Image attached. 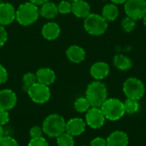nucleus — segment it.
Wrapping results in <instances>:
<instances>
[{
  "mask_svg": "<svg viewBox=\"0 0 146 146\" xmlns=\"http://www.w3.org/2000/svg\"><path fill=\"white\" fill-rule=\"evenodd\" d=\"M56 143L58 146H74V137L66 132L56 138Z\"/></svg>",
  "mask_w": 146,
  "mask_h": 146,
  "instance_id": "nucleus-24",
  "label": "nucleus"
},
{
  "mask_svg": "<svg viewBox=\"0 0 146 146\" xmlns=\"http://www.w3.org/2000/svg\"><path fill=\"white\" fill-rule=\"evenodd\" d=\"M84 27L89 34L98 36L105 33L108 28V23L102 15L98 14H90L85 18Z\"/></svg>",
  "mask_w": 146,
  "mask_h": 146,
  "instance_id": "nucleus-5",
  "label": "nucleus"
},
{
  "mask_svg": "<svg viewBox=\"0 0 146 146\" xmlns=\"http://www.w3.org/2000/svg\"><path fill=\"white\" fill-rule=\"evenodd\" d=\"M105 116L110 121H117L125 114L124 104L117 98L107 99L100 108Z\"/></svg>",
  "mask_w": 146,
  "mask_h": 146,
  "instance_id": "nucleus-4",
  "label": "nucleus"
},
{
  "mask_svg": "<svg viewBox=\"0 0 146 146\" xmlns=\"http://www.w3.org/2000/svg\"><path fill=\"white\" fill-rule=\"evenodd\" d=\"M123 92L127 98L139 101L143 98L145 89L140 80L137 78H128L123 84Z\"/></svg>",
  "mask_w": 146,
  "mask_h": 146,
  "instance_id": "nucleus-6",
  "label": "nucleus"
},
{
  "mask_svg": "<svg viewBox=\"0 0 146 146\" xmlns=\"http://www.w3.org/2000/svg\"><path fill=\"white\" fill-rule=\"evenodd\" d=\"M83 146H86V145H83Z\"/></svg>",
  "mask_w": 146,
  "mask_h": 146,
  "instance_id": "nucleus-40",
  "label": "nucleus"
},
{
  "mask_svg": "<svg viewBox=\"0 0 146 146\" xmlns=\"http://www.w3.org/2000/svg\"><path fill=\"white\" fill-rule=\"evenodd\" d=\"M66 121L64 118L58 114H51L48 115L42 125L43 132L50 138H57L65 133Z\"/></svg>",
  "mask_w": 146,
  "mask_h": 146,
  "instance_id": "nucleus-2",
  "label": "nucleus"
},
{
  "mask_svg": "<svg viewBox=\"0 0 146 146\" xmlns=\"http://www.w3.org/2000/svg\"><path fill=\"white\" fill-rule=\"evenodd\" d=\"M29 133H30L31 139H35V138L42 137L44 132H43L42 127H38V126H34V127H33L30 129Z\"/></svg>",
  "mask_w": 146,
  "mask_h": 146,
  "instance_id": "nucleus-30",
  "label": "nucleus"
},
{
  "mask_svg": "<svg viewBox=\"0 0 146 146\" xmlns=\"http://www.w3.org/2000/svg\"><path fill=\"white\" fill-rule=\"evenodd\" d=\"M9 121V115L7 110H0V125H6Z\"/></svg>",
  "mask_w": 146,
  "mask_h": 146,
  "instance_id": "nucleus-31",
  "label": "nucleus"
},
{
  "mask_svg": "<svg viewBox=\"0 0 146 146\" xmlns=\"http://www.w3.org/2000/svg\"><path fill=\"white\" fill-rule=\"evenodd\" d=\"M31 3H34L35 5H42L45 3L46 2H49V0H29Z\"/></svg>",
  "mask_w": 146,
  "mask_h": 146,
  "instance_id": "nucleus-35",
  "label": "nucleus"
},
{
  "mask_svg": "<svg viewBox=\"0 0 146 146\" xmlns=\"http://www.w3.org/2000/svg\"><path fill=\"white\" fill-rule=\"evenodd\" d=\"M8 39V33L3 25L0 24V47L3 46Z\"/></svg>",
  "mask_w": 146,
  "mask_h": 146,
  "instance_id": "nucleus-32",
  "label": "nucleus"
},
{
  "mask_svg": "<svg viewBox=\"0 0 146 146\" xmlns=\"http://www.w3.org/2000/svg\"><path fill=\"white\" fill-rule=\"evenodd\" d=\"M27 146H50L48 141L43 138V137H39V138H35V139H31V140L28 143Z\"/></svg>",
  "mask_w": 146,
  "mask_h": 146,
  "instance_id": "nucleus-29",
  "label": "nucleus"
},
{
  "mask_svg": "<svg viewBox=\"0 0 146 146\" xmlns=\"http://www.w3.org/2000/svg\"><path fill=\"white\" fill-rule=\"evenodd\" d=\"M143 19H144V24H145V26L146 27V15H145V17H144Z\"/></svg>",
  "mask_w": 146,
  "mask_h": 146,
  "instance_id": "nucleus-38",
  "label": "nucleus"
},
{
  "mask_svg": "<svg viewBox=\"0 0 146 146\" xmlns=\"http://www.w3.org/2000/svg\"><path fill=\"white\" fill-rule=\"evenodd\" d=\"M113 62L116 68H118L119 70H122V71L129 70L133 66V62L131 59L122 54L116 55L114 57Z\"/></svg>",
  "mask_w": 146,
  "mask_h": 146,
  "instance_id": "nucleus-21",
  "label": "nucleus"
},
{
  "mask_svg": "<svg viewBox=\"0 0 146 146\" xmlns=\"http://www.w3.org/2000/svg\"><path fill=\"white\" fill-rule=\"evenodd\" d=\"M145 2H146V0H145Z\"/></svg>",
  "mask_w": 146,
  "mask_h": 146,
  "instance_id": "nucleus-41",
  "label": "nucleus"
},
{
  "mask_svg": "<svg viewBox=\"0 0 146 146\" xmlns=\"http://www.w3.org/2000/svg\"><path fill=\"white\" fill-rule=\"evenodd\" d=\"M114 3H125L127 0H110Z\"/></svg>",
  "mask_w": 146,
  "mask_h": 146,
  "instance_id": "nucleus-36",
  "label": "nucleus"
},
{
  "mask_svg": "<svg viewBox=\"0 0 146 146\" xmlns=\"http://www.w3.org/2000/svg\"><path fill=\"white\" fill-rule=\"evenodd\" d=\"M124 9L127 15L135 21L143 19L146 15V2L145 0H127Z\"/></svg>",
  "mask_w": 146,
  "mask_h": 146,
  "instance_id": "nucleus-8",
  "label": "nucleus"
},
{
  "mask_svg": "<svg viewBox=\"0 0 146 146\" xmlns=\"http://www.w3.org/2000/svg\"><path fill=\"white\" fill-rule=\"evenodd\" d=\"M90 107H91V104L86 98H79L74 102V109L77 112H80V113L87 112Z\"/></svg>",
  "mask_w": 146,
  "mask_h": 146,
  "instance_id": "nucleus-25",
  "label": "nucleus"
},
{
  "mask_svg": "<svg viewBox=\"0 0 146 146\" xmlns=\"http://www.w3.org/2000/svg\"><path fill=\"white\" fill-rule=\"evenodd\" d=\"M39 16V9L34 3H24L16 9L15 19L22 26H29L34 23Z\"/></svg>",
  "mask_w": 146,
  "mask_h": 146,
  "instance_id": "nucleus-3",
  "label": "nucleus"
},
{
  "mask_svg": "<svg viewBox=\"0 0 146 146\" xmlns=\"http://www.w3.org/2000/svg\"><path fill=\"white\" fill-rule=\"evenodd\" d=\"M58 14L57 5L51 2H46L45 3L41 5L39 9V15L46 19H53Z\"/></svg>",
  "mask_w": 146,
  "mask_h": 146,
  "instance_id": "nucleus-19",
  "label": "nucleus"
},
{
  "mask_svg": "<svg viewBox=\"0 0 146 146\" xmlns=\"http://www.w3.org/2000/svg\"><path fill=\"white\" fill-rule=\"evenodd\" d=\"M31 100L36 104H43L50 100V90L48 86L36 82L27 92Z\"/></svg>",
  "mask_w": 146,
  "mask_h": 146,
  "instance_id": "nucleus-7",
  "label": "nucleus"
},
{
  "mask_svg": "<svg viewBox=\"0 0 146 146\" xmlns=\"http://www.w3.org/2000/svg\"><path fill=\"white\" fill-rule=\"evenodd\" d=\"M107 146H127L128 137L122 131L113 132L106 139Z\"/></svg>",
  "mask_w": 146,
  "mask_h": 146,
  "instance_id": "nucleus-17",
  "label": "nucleus"
},
{
  "mask_svg": "<svg viewBox=\"0 0 146 146\" xmlns=\"http://www.w3.org/2000/svg\"><path fill=\"white\" fill-rule=\"evenodd\" d=\"M66 55L68 60L74 63H80L86 58L85 50L79 45H72L68 47L66 51Z\"/></svg>",
  "mask_w": 146,
  "mask_h": 146,
  "instance_id": "nucleus-18",
  "label": "nucleus"
},
{
  "mask_svg": "<svg viewBox=\"0 0 146 146\" xmlns=\"http://www.w3.org/2000/svg\"><path fill=\"white\" fill-rule=\"evenodd\" d=\"M0 146H19V144L14 138L3 135L0 138Z\"/></svg>",
  "mask_w": 146,
  "mask_h": 146,
  "instance_id": "nucleus-28",
  "label": "nucleus"
},
{
  "mask_svg": "<svg viewBox=\"0 0 146 146\" xmlns=\"http://www.w3.org/2000/svg\"><path fill=\"white\" fill-rule=\"evenodd\" d=\"M123 104H124L125 113H127L129 115L135 114L139 110V104L138 100L127 98L125 101V103H123Z\"/></svg>",
  "mask_w": 146,
  "mask_h": 146,
  "instance_id": "nucleus-23",
  "label": "nucleus"
},
{
  "mask_svg": "<svg viewBox=\"0 0 146 146\" xmlns=\"http://www.w3.org/2000/svg\"><path fill=\"white\" fill-rule=\"evenodd\" d=\"M90 74L97 80H103L110 74V66L104 62H95L90 68Z\"/></svg>",
  "mask_w": 146,
  "mask_h": 146,
  "instance_id": "nucleus-14",
  "label": "nucleus"
},
{
  "mask_svg": "<svg viewBox=\"0 0 146 146\" xmlns=\"http://www.w3.org/2000/svg\"><path fill=\"white\" fill-rule=\"evenodd\" d=\"M57 9H58V13L61 14H69L70 12H72V3H70V1H62L59 3V4L57 5Z\"/></svg>",
  "mask_w": 146,
  "mask_h": 146,
  "instance_id": "nucleus-27",
  "label": "nucleus"
},
{
  "mask_svg": "<svg viewBox=\"0 0 146 146\" xmlns=\"http://www.w3.org/2000/svg\"><path fill=\"white\" fill-rule=\"evenodd\" d=\"M107 97V88L104 83L99 80H96L88 85L86 92V98L92 107L101 108L103 104L108 99Z\"/></svg>",
  "mask_w": 146,
  "mask_h": 146,
  "instance_id": "nucleus-1",
  "label": "nucleus"
},
{
  "mask_svg": "<svg viewBox=\"0 0 146 146\" xmlns=\"http://www.w3.org/2000/svg\"><path fill=\"white\" fill-rule=\"evenodd\" d=\"M8 80V72L6 68L0 64V85L4 84Z\"/></svg>",
  "mask_w": 146,
  "mask_h": 146,
  "instance_id": "nucleus-33",
  "label": "nucleus"
},
{
  "mask_svg": "<svg viewBox=\"0 0 146 146\" xmlns=\"http://www.w3.org/2000/svg\"><path fill=\"white\" fill-rule=\"evenodd\" d=\"M72 12L79 18H86L91 14L90 4L84 0H77L72 3Z\"/></svg>",
  "mask_w": 146,
  "mask_h": 146,
  "instance_id": "nucleus-16",
  "label": "nucleus"
},
{
  "mask_svg": "<svg viewBox=\"0 0 146 146\" xmlns=\"http://www.w3.org/2000/svg\"><path fill=\"white\" fill-rule=\"evenodd\" d=\"M37 82L36 75L33 73H27L22 77V90L27 92L28 90Z\"/></svg>",
  "mask_w": 146,
  "mask_h": 146,
  "instance_id": "nucleus-22",
  "label": "nucleus"
},
{
  "mask_svg": "<svg viewBox=\"0 0 146 146\" xmlns=\"http://www.w3.org/2000/svg\"><path fill=\"white\" fill-rule=\"evenodd\" d=\"M17 102L16 94L10 89H3L0 91V110H10Z\"/></svg>",
  "mask_w": 146,
  "mask_h": 146,
  "instance_id": "nucleus-10",
  "label": "nucleus"
},
{
  "mask_svg": "<svg viewBox=\"0 0 146 146\" xmlns=\"http://www.w3.org/2000/svg\"><path fill=\"white\" fill-rule=\"evenodd\" d=\"M85 130L86 122L81 118H72L68 122H66L65 132L72 135L73 137L82 134Z\"/></svg>",
  "mask_w": 146,
  "mask_h": 146,
  "instance_id": "nucleus-12",
  "label": "nucleus"
},
{
  "mask_svg": "<svg viewBox=\"0 0 146 146\" xmlns=\"http://www.w3.org/2000/svg\"><path fill=\"white\" fill-rule=\"evenodd\" d=\"M104 121L105 116L100 108L92 107L87 110L86 115V122L92 128H100L104 124Z\"/></svg>",
  "mask_w": 146,
  "mask_h": 146,
  "instance_id": "nucleus-9",
  "label": "nucleus"
},
{
  "mask_svg": "<svg viewBox=\"0 0 146 146\" xmlns=\"http://www.w3.org/2000/svg\"><path fill=\"white\" fill-rule=\"evenodd\" d=\"M3 136V126L0 125V138H2Z\"/></svg>",
  "mask_w": 146,
  "mask_h": 146,
  "instance_id": "nucleus-37",
  "label": "nucleus"
},
{
  "mask_svg": "<svg viewBox=\"0 0 146 146\" xmlns=\"http://www.w3.org/2000/svg\"><path fill=\"white\" fill-rule=\"evenodd\" d=\"M119 15V9L114 3L106 4L102 10V16L107 21H114Z\"/></svg>",
  "mask_w": 146,
  "mask_h": 146,
  "instance_id": "nucleus-20",
  "label": "nucleus"
},
{
  "mask_svg": "<svg viewBox=\"0 0 146 146\" xmlns=\"http://www.w3.org/2000/svg\"><path fill=\"white\" fill-rule=\"evenodd\" d=\"M41 33L45 39L54 40L59 37L61 33V28L57 23L50 21V22H47L43 26Z\"/></svg>",
  "mask_w": 146,
  "mask_h": 146,
  "instance_id": "nucleus-15",
  "label": "nucleus"
},
{
  "mask_svg": "<svg viewBox=\"0 0 146 146\" xmlns=\"http://www.w3.org/2000/svg\"><path fill=\"white\" fill-rule=\"evenodd\" d=\"M35 75H36L37 82L48 86L53 84L56 80L55 72L49 68H42L38 69Z\"/></svg>",
  "mask_w": 146,
  "mask_h": 146,
  "instance_id": "nucleus-13",
  "label": "nucleus"
},
{
  "mask_svg": "<svg viewBox=\"0 0 146 146\" xmlns=\"http://www.w3.org/2000/svg\"><path fill=\"white\" fill-rule=\"evenodd\" d=\"M68 1H71V2H74V1H77V0H68Z\"/></svg>",
  "mask_w": 146,
  "mask_h": 146,
  "instance_id": "nucleus-39",
  "label": "nucleus"
},
{
  "mask_svg": "<svg viewBox=\"0 0 146 146\" xmlns=\"http://www.w3.org/2000/svg\"><path fill=\"white\" fill-rule=\"evenodd\" d=\"M91 146H107V142L104 139L98 137L91 142Z\"/></svg>",
  "mask_w": 146,
  "mask_h": 146,
  "instance_id": "nucleus-34",
  "label": "nucleus"
},
{
  "mask_svg": "<svg viewBox=\"0 0 146 146\" xmlns=\"http://www.w3.org/2000/svg\"><path fill=\"white\" fill-rule=\"evenodd\" d=\"M16 10L9 3H0V24L9 25L15 20Z\"/></svg>",
  "mask_w": 146,
  "mask_h": 146,
  "instance_id": "nucleus-11",
  "label": "nucleus"
},
{
  "mask_svg": "<svg viewBox=\"0 0 146 146\" xmlns=\"http://www.w3.org/2000/svg\"><path fill=\"white\" fill-rule=\"evenodd\" d=\"M136 27V21L129 16L125 17L121 21V27L126 33H131Z\"/></svg>",
  "mask_w": 146,
  "mask_h": 146,
  "instance_id": "nucleus-26",
  "label": "nucleus"
}]
</instances>
